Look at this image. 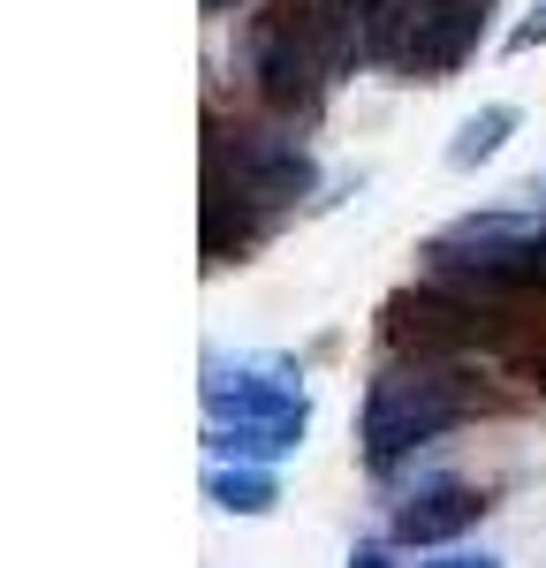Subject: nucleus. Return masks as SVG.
Instances as JSON below:
<instances>
[{
    "mask_svg": "<svg viewBox=\"0 0 546 568\" xmlns=\"http://www.w3.org/2000/svg\"><path fill=\"white\" fill-rule=\"evenodd\" d=\"M312 152L281 122H228L205 114V197H198V251L205 265H243L281 220L312 197Z\"/></svg>",
    "mask_w": 546,
    "mask_h": 568,
    "instance_id": "nucleus-1",
    "label": "nucleus"
},
{
    "mask_svg": "<svg viewBox=\"0 0 546 568\" xmlns=\"http://www.w3.org/2000/svg\"><path fill=\"white\" fill-rule=\"evenodd\" d=\"M478 409H501L486 387H471V379H455L441 364H425V356H403L387 349V364L364 379V409H357V455L364 470H403L417 447H433V439H448L463 417H478Z\"/></svg>",
    "mask_w": 546,
    "mask_h": 568,
    "instance_id": "nucleus-2",
    "label": "nucleus"
},
{
    "mask_svg": "<svg viewBox=\"0 0 546 568\" xmlns=\"http://www.w3.org/2000/svg\"><path fill=\"white\" fill-rule=\"evenodd\" d=\"M198 402H205V425H289V433H312V394H304V379L289 364H273V356L205 349Z\"/></svg>",
    "mask_w": 546,
    "mask_h": 568,
    "instance_id": "nucleus-3",
    "label": "nucleus"
},
{
    "mask_svg": "<svg viewBox=\"0 0 546 568\" xmlns=\"http://www.w3.org/2000/svg\"><path fill=\"white\" fill-rule=\"evenodd\" d=\"M357 8H364V61L403 69L425 84V61L441 39V0H357Z\"/></svg>",
    "mask_w": 546,
    "mask_h": 568,
    "instance_id": "nucleus-4",
    "label": "nucleus"
},
{
    "mask_svg": "<svg viewBox=\"0 0 546 568\" xmlns=\"http://www.w3.org/2000/svg\"><path fill=\"white\" fill-rule=\"evenodd\" d=\"M486 508H494V500H486L478 485L433 478V485H417L410 500H395V546H455Z\"/></svg>",
    "mask_w": 546,
    "mask_h": 568,
    "instance_id": "nucleus-5",
    "label": "nucleus"
},
{
    "mask_svg": "<svg viewBox=\"0 0 546 568\" xmlns=\"http://www.w3.org/2000/svg\"><path fill=\"white\" fill-rule=\"evenodd\" d=\"M205 500L221 508V516H273V500H281V485L266 478V463H205Z\"/></svg>",
    "mask_w": 546,
    "mask_h": 568,
    "instance_id": "nucleus-6",
    "label": "nucleus"
},
{
    "mask_svg": "<svg viewBox=\"0 0 546 568\" xmlns=\"http://www.w3.org/2000/svg\"><path fill=\"white\" fill-rule=\"evenodd\" d=\"M516 122H524L516 106H478V114H463V130L448 136V168H455V175H471V168H486V160H494L501 144L516 136Z\"/></svg>",
    "mask_w": 546,
    "mask_h": 568,
    "instance_id": "nucleus-7",
    "label": "nucleus"
},
{
    "mask_svg": "<svg viewBox=\"0 0 546 568\" xmlns=\"http://www.w3.org/2000/svg\"><path fill=\"white\" fill-rule=\"evenodd\" d=\"M205 447L221 463H281L304 447V433H289V425H205Z\"/></svg>",
    "mask_w": 546,
    "mask_h": 568,
    "instance_id": "nucleus-8",
    "label": "nucleus"
},
{
    "mask_svg": "<svg viewBox=\"0 0 546 568\" xmlns=\"http://www.w3.org/2000/svg\"><path fill=\"white\" fill-rule=\"evenodd\" d=\"M539 39H546V0H532V16H524V23H516V31H508L501 45H508V53H532Z\"/></svg>",
    "mask_w": 546,
    "mask_h": 568,
    "instance_id": "nucleus-9",
    "label": "nucleus"
},
{
    "mask_svg": "<svg viewBox=\"0 0 546 568\" xmlns=\"http://www.w3.org/2000/svg\"><path fill=\"white\" fill-rule=\"evenodd\" d=\"M417 568H501L494 554H471V546H448V554H433V561H417Z\"/></svg>",
    "mask_w": 546,
    "mask_h": 568,
    "instance_id": "nucleus-10",
    "label": "nucleus"
},
{
    "mask_svg": "<svg viewBox=\"0 0 546 568\" xmlns=\"http://www.w3.org/2000/svg\"><path fill=\"white\" fill-rule=\"evenodd\" d=\"M350 568H395V554H387L380 538H357V546H350Z\"/></svg>",
    "mask_w": 546,
    "mask_h": 568,
    "instance_id": "nucleus-11",
    "label": "nucleus"
},
{
    "mask_svg": "<svg viewBox=\"0 0 546 568\" xmlns=\"http://www.w3.org/2000/svg\"><path fill=\"white\" fill-rule=\"evenodd\" d=\"M198 8H205V16H243L251 0H198Z\"/></svg>",
    "mask_w": 546,
    "mask_h": 568,
    "instance_id": "nucleus-12",
    "label": "nucleus"
}]
</instances>
